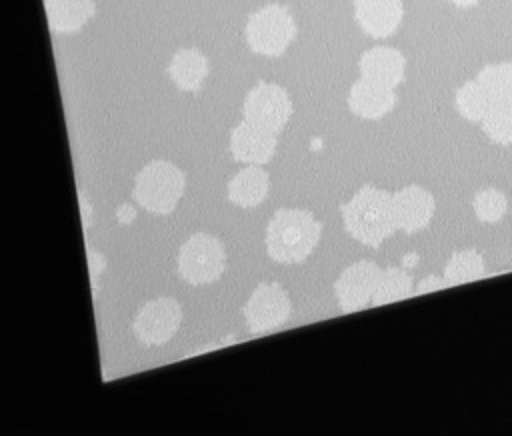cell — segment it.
Masks as SVG:
<instances>
[{
	"instance_id": "obj_26",
	"label": "cell",
	"mask_w": 512,
	"mask_h": 436,
	"mask_svg": "<svg viewBox=\"0 0 512 436\" xmlns=\"http://www.w3.org/2000/svg\"><path fill=\"white\" fill-rule=\"evenodd\" d=\"M134 216H136V212H134L132 206L124 204V206L118 208V218H120V222H130Z\"/></svg>"
},
{
	"instance_id": "obj_11",
	"label": "cell",
	"mask_w": 512,
	"mask_h": 436,
	"mask_svg": "<svg viewBox=\"0 0 512 436\" xmlns=\"http://www.w3.org/2000/svg\"><path fill=\"white\" fill-rule=\"evenodd\" d=\"M392 196H394L398 230L406 234H414L424 230L430 224L436 212V200L426 188L418 184H408L402 190L392 192Z\"/></svg>"
},
{
	"instance_id": "obj_15",
	"label": "cell",
	"mask_w": 512,
	"mask_h": 436,
	"mask_svg": "<svg viewBox=\"0 0 512 436\" xmlns=\"http://www.w3.org/2000/svg\"><path fill=\"white\" fill-rule=\"evenodd\" d=\"M48 28L54 34L78 32L96 14L94 0H44Z\"/></svg>"
},
{
	"instance_id": "obj_6",
	"label": "cell",
	"mask_w": 512,
	"mask_h": 436,
	"mask_svg": "<svg viewBox=\"0 0 512 436\" xmlns=\"http://www.w3.org/2000/svg\"><path fill=\"white\" fill-rule=\"evenodd\" d=\"M292 314L288 292L276 282H262L244 304V320L252 334L278 330Z\"/></svg>"
},
{
	"instance_id": "obj_24",
	"label": "cell",
	"mask_w": 512,
	"mask_h": 436,
	"mask_svg": "<svg viewBox=\"0 0 512 436\" xmlns=\"http://www.w3.org/2000/svg\"><path fill=\"white\" fill-rule=\"evenodd\" d=\"M444 288H448V282H446L444 276H426V278H422V280L416 284L414 296L438 292V290H444Z\"/></svg>"
},
{
	"instance_id": "obj_27",
	"label": "cell",
	"mask_w": 512,
	"mask_h": 436,
	"mask_svg": "<svg viewBox=\"0 0 512 436\" xmlns=\"http://www.w3.org/2000/svg\"><path fill=\"white\" fill-rule=\"evenodd\" d=\"M452 4H456V6H460V8H470V6H474V4H478L480 0H450Z\"/></svg>"
},
{
	"instance_id": "obj_7",
	"label": "cell",
	"mask_w": 512,
	"mask_h": 436,
	"mask_svg": "<svg viewBox=\"0 0 512 436\" xmlns=\"http://www.w3.org/2000/svg\"><path fill=\"white\" fill-rule=\"evenodd\" d=\"M244 118L280 134L288 124L294 108L288 92L274 82H258L244 98L242 104Z\"/></svg>"
},
{
	"instance_id": "obj_16",
	"label": "cell",
	"mask_w": 512,
	"mask_h": 436,
	"mask_svg": "<svg viewBox=\"0 0 512 436\" xmlns=\"http://www.w3.org/2000/svg\"><path fill=\"white\" fill-rule=\"evenodd\" d=\"M168 76L182 92H196L208 76V60L196 48H180L168 64Z\"/></svg>"
},
{
	"instance_id": "obj_2",
	"label": "cell",
	"mask_w": 512,
	"mask_h": 436,
	"mask_svg": "<svg viewBox=\"0 0 512 436\" xmlns=\"http://www.w3.org/2000/svg\"><path fill=\"white\" fill-rule=\"evenodd\" d=\"M322 224L310 210L280 208L266 228V252L274 262L300 264L316 248Z\"/></svg>"
},
{
	"instance_id": "obj_5",
	"label": "cell",
	"mask_w": 512,
	"mask_h": 436,
	"mask_svg": "<svg viewBox=\"0 0 512 436\" xmlns=\"http://www.w3.org/2000/svg\"><path fill=\"white\" fill-rule=\"evenodd\" d=\"M226 266L222 242L206 232L192 234L178 252V274L184 282L200 286L218 280Z\"/></svg>"
},
{
	"instance_id": "obj_1",
	"label": "cell",
	"mask_w": 512,
	"mask_h": 436,
	"mask_svg": "<svg viewBox=\"0 0 512 436\" xmlns=\"http://www.w3.org/2000/svg\"><path fill=\"white\" fill-rule=\"evenodd\" d=\"M340 214L346 232L374 250L398 230L392 192L372 184H364L340 204Z\"/></svg>"
},
{
	"instance_id": "obj_18",
	"label": "cell",
	"mask_w": 512,
	"mask_h": 436,
	"mask_svg": "<svg viewBox=\"0 0 512 436\" xmlns=\"http://www.w3.org/2000/svg\"><path fill=\"white\" fill-rule=\"evenodd\" d=\"M414 278L410 276V272H406L400 266H388L382 268L374 298L370 306H384V304H394L406 298L414 296Z\"/></svg>"
},
{
	"instance_id": "obj_25",
	"label": "cell",
	"mask_w": 512,
	"mask_h": 436,
	"mask_svg": "<svg viewBox=\"0 0 512 436\" xmlns=\"http://www.w3.org/2000/svg\"><path fill=\"white\" fill-rule=\"evenodd\" d=\"M88 266H90V274H92V282L96 284V278H98V274H100V270H104V266H106V260H104V256H100L98 252H88Z\"/></svg>"
},
{
	"instance_id": "obj_23",
	"label": "cell",
	"mask_w": 512,
	"mask_h": 436,
	"mask_svg": "<svg viewBox=\"0 0 512 436\" xmlns=\"http://www.w3.org/2000/svg\"><path fill=\"white\" fill-rule=\"evenodd\" d=\"M472 206H474V214L480 222L496 224L504 218V214L508 210V198L498 188H484L474 194Z\"/></svg>"
},
{
	"instance_id": "obj_14",
	"label": "cell",
	"mask_w": 512,
	"mask_h": 436,
	"mask_svg": "<svg viewBox=\"0 0 512 436\" xmlns=\"http://www.w3.org/2000/svg\"><path fill=\"white\" fill-rule=\"evenodd\" d=\"M360 76L390 88H396L404 80L406 58L400 50L390 46H376L366 50L358 62Z\"/></svg>"
},
{
	"instance_id": "obj_8",
	"label": "cell",
	"mask_w": 512,
	"mask_h": 436,
	"mask_svg": "<svg viewBox=\"0 0 512 436\" xmlns=\"http://www.w3.org/2000/svg\"><path fill=\"white\" fill-rule=\"evenodd\" d=\"M182 324V306L176 298L162 296L146 302L134 318V336L144 346L166 344Z\"/></svg>"
},
{
	"instance_id": "obj_12",
	"label": "cell",
	"mask_w": 512,
	"mask_h": 436,
	"mask_svg": "<svg viewBox=\"0 0 512 436\" xmlns=\"http://www.w3.org/2000/svg\"><path fill=\"white\" fill-rule=\"evenodd\" d=\"M400 0H354V18L358 26L372 38H386L396 32L402 22Z\"/></svg>"
},
{
	"instance_id": "obj_3",
	"label": "cell",
	"mask_w": 512,
	"mask_h": 436,
	"mask_svg": "<svg viewBox=\"0 0 512 436\" xmlns=\"http://www.w3.org/2000/svg\"><path fill=\"white\" fill-rule=\"evenodd\" d=\"M186 188L184 172L168 160H152L134 178L132 198L152 214H172Z\"/></svg>"
},
{
	"instance_id": "obj_9",
	"label": "cell",
	"mask_w": 512,
	"mask_h": 436,
	"mask_svg": "<svg viewBox=\"0 0 512 436\" xmlns=\"http://www.w3.org/2000/svg\"><path fill=\"white\" fill-rule=\"evenodd\" d=\"M382 268L372 260H360L348 266L334 282V296L344 314L364 310L372 304Z\"/></svg>"
},
{
	"instance_id": "obj_20",
	"label": "cell",
	"mask_w": 512,
	"mask_h": 436,
	"mask_svg": "<svg viewBox=\"0 0 512 436\" xmlns=\"http://www.w3.org/2000/svg\"><path fill=\"white\" fill-rule=\"evenodd\" d=\"M476 82L486 92L490 104L512 100V62H498V64L484 66L478 72Z\"/></svg>"
},
{
	"instance_id": "obj_4",
	"label": "cell",
	"mask_w": 512,
	"mask_h": 436,
	"mask_svg": "<svg viewBox=\"0 0 512 436\" xmlns=\"http://www.w3.org/2000/svg\"><path fill=\"white\" fill-rule=\"evenodd\" d=\"M296 22L290 10L282 4L270 2L252 12L244 26V38L254 54L266 58L282 56L296 38Z\"/></svg>"
},
{
	"instance_id": "obj_10",
	"label": "cell",
	"mask_w": 512,
	"mask_h": 436,
	"mask_svg": "<svg viewBox=\"0 0 512 436\" xmlns=\"http://www.w3.org/2000/svg\"><path fill=\"white\" fill-rule=\"evenodd\" d=\"M276 144H278V134L246 118L238 122L230 132V154L236 162H242L246 166L266 164L274 156Z\"/></svg>"
},
{
	"instance_id": "obj_17",
	"label": "cell",
	"mask_w": 512,
	"mask_h": 436,
	"mask_svg": "<svg viewBox=\"0 0 512 436\" xmlns=\"http://www.w3.org/2000/svg\"><path fill=\"white\" fill-rule=\"evenodd\" d=\"M268 186V172L264 168L246 166L228 182V198L236 206L252 208L266 198Z\"/></svg>"
},
{
	"instance_id": "obj_21",
	"label": "cell",
	"mask_w": 512,
	"mask_h": 436,
	"mask_svg": "<svg viewBox=\"0 0 512 436\" xmlns=\"http://www.w3.org/2000/svg\"><path fill=\"white\" fill-rule=\"evenodd\" d=\"M484 134L500 146L512 144V100L492 102L480 120Z\"/></svg>"
},
{
	"instance_id": "obj_13",
	"label": "cell",
	"mask_w": 512,
	"mask_h": 436,
	"mask_svg": "<svg viewBox=\"0 0 512 436\" xmlns=\"http://www.w3.org/2000/svg\"><path fill=\"white\" fill-rule=\"evenodd\" d=\"M396 106V92L390 86L360 76L348 92V108L364 120H380Z\"/></svg>"
},
{
	"instance_id": "obj_22",
	"label": "cell",
	"mask_w": 512,
	"mask_h": 436,
	"mask_svg": "<svg viewBox=\"0 0 512 436\" xmlns=\"http://www.w3.org/2000/svg\"><path fill=\"white\" fill-rule=\"evenodd\" d=\"M456 108L460 112L462 118L470 120V122H480L490 106V100L486 96V92L482 90V86L474 80L462 84L458 90H456Z\"/></svg>"
},
{
	"instance_id": "obj_19",
	"label": "cell",
	"mask_w": 512,
	"mask_h": 436,
	"mask_svg": "<svg viewBox=\"0 0 512 436\" xmlns=\"http://www.w3.org/2000/svg\"><path fill=\"white\" fill-rule=\"evenodd\" d=\"M448 282V288L452 286H462V284H470L476 280H482L486 276V266H484V258L476 248H464V250H456L442 274Z\"/></svg>"
}]
</instances>
